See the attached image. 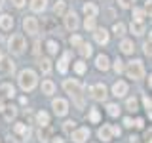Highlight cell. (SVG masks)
Wrapping results in <instances>:
<instances>
[{"instance_id":"cell-26","label":"cell","mask_w":152,"mask_h":143,"mask_svg":"<svg viewBox=\"0 0 152 143\" xmlns=\"http://www.w3.org/2000/svg\"><path fill=\"white\" fill-rule=\"evenodd\" d=\"M51 137H53V133H51V128H50V126L40 128V130H38V139H40L42 143H48Z\"/></svg>"},{"instance_id":"cell-34","label":"cell","mask_w":152,"mask_h":143,"mask_svg":"<svg viewBox=\"0 0 152 143\" xmlns=\"http://www.w3.org/2000/svg\"><path fill=\"white\" fill-rule=\"evenodd\" d=\"M74 73L76 74H84L86 73V69H88V65H86V61L84 59H78V61H74Z\"/></svg>"},{"instance_id":"cell-54","label":"cell","mask_w":152,"mask_h":143,"mask_svg":"<svg viewBox=\"0 0 152 143\" xmlns=\"http://www.w3.org/2000/svg\"><path fill=\"white\" fill-rule=\"evenodd\" d=\"M4 59V54H2V52H0V61H2Z\"/></svg>"},{"instance_id":"cell-32","label":"cell","mask_w":152,"mask_h":143,"mask_svg":"<svg viewBox=\"0 0 152 143\" xmlns=\"http://www.w3.org/2000/svg\"><path fill=\"white\" fill-rule=\"evenodd\" d=\"M40 71L44 74L51 73V59H50V57H42V59H40Z\"/></svg>"},{"instance_id":"cell-47","label":"cell","mask_w":152,"mask_h":143,"mask_svg":"<svg viewBox=\"0 0 152 143\" xmlns=\"http://www.w3.org/2000/svg\"><path fill=\"white\" fill-rule=\"evenodd\" d=\"M150 137H152V132H150V128H148V130H145V143H152Z\"/></svg>"},{"instance_id":"cell-17","label":"cell","mask_w":152,"mask_h":143,"mask_svg":"<svg viewBox=\"0 0 152 143\" xmlns=\"http://www.w3.org/2000/svg\"><path fill=\"white\" fill-rule=\"evenodd\" d=\"M13 15H10V13H2L0 15V29L2 31H12L13 29Z\"/></svg>"},{"instance_id":"cell-20","label":"cell","mask_w":152,"mask_h":143,"mask_svg":"<svg viewBox=\"0 0 152 143\" xmlns=\"http://www.w3.org/2000/svg\"><path fill=\"white\" fill-rule=\"evenodd\" d=\"M0 92H2L4 97H8V99H13V97H15V88H13V84H10V82L0 84Z\"/></svg>"},{"instance_id":"cell-16","label":"cell","mask_w":152,"mask_h":143,"mask_svg":"<svg viewBox=\"0 0 152 143\" xmlns=\"http://www.w3.org/2000/svg\"><path fill=\"white\" fill-rule=\"evenodd\" d=\"M97 136H99V139H101L103 143H108L112 139V132H110V124H103L101 128L97 130Z\"/></svg>"},{"instance_id":"cell-28","label":"cell","mask_w":152,"mask_h":143,"mask_svg":"<svg viewBox=\"0 0 152 143\" xmlns=\"http://www.w3.org/2000/svg\"><path fill=\"white\" fill-rule=\"evenodd\" d=\"M120 113H122V109L118 103H107V114L108 116L116 118V116H120Z\"/></svg>"},{"instance_id":"cell-25","label":"cell","mask_w":152,"mask_h":143,"mask_svg":"<svg viewBox=\"0 0 152 143\" xmlns=\"http://www.w3.org/2000/svg\"><path fill=\"white\" fill-rule=\"evenodd\" d=\"M36 124H38L40 128L50 126V114H48L46 111H38V113H36Z\"/></svg>"},{"instance_id":"cell-24","label":"cell","mask_w":152,"mask_h":143,"mask_svg":"<svg viewBox=\"0 0 152 143\" xmlns=\"http://www.w3.org/2000/svg\"><path fill=\"white\" fill-rule=\"evenodd\" d=\"M13 132L19 133V136H23L25 139H27L28 136H31V130L27 128V124H25V122H15V124H13Z\"/></svg>"},{"instance_id":"cell-53","label":"cell","mask_w":152,"mask_h":143,"mask_svg":"<svg viewBox=\"0 0 152 143\" xmlns=\"http://www.w3.org/2000/svg\"><path fill=\"white\" fill-rule=\"evenodd\" d=\"M2 6H4V0H0V10H2Z\"/></svg>"},{"instance_id":"cell-12","label":"cell","mask_w":152,"mask_h":143,"mask_svg":"<svg viewBox=\"0 0 152 143\" xmlns=\"http://www.w3.org/2000/svg\"><path fill=\"white\" fill-rule=\"evenodd\" d=\"M95 67H97L99 71H108L110 69V59H108V55L107 54H99L97 57H95Z\"/></svg>"},{"instance_id":"cell-29","label":"cell","mask_w":152,"mask_h":143,"mask_svg":"<svg viewBox=\"0 0 152 143\" xmlns=\"http://www.w3.org/2000/svg\"><path fill=\"white\" fill-rule=\"evenodd\" d=\"M112 32H114V35H116V36L124 38V35H126V32H127V27L124 25L122 21H118V23H114V25H112Z\"/></svg>"},{"instance_id":"cell-18","label":"cell","mask_w":152,"mask_h":143,"mask_svg":"<svg viewBox=\"0 0 152 143\" xmlns=\"http://www.w3.org/2000/svg\"><path fill=\"white\" fill-rule=\"evenodd\" d=\"M82 12L86 13V17H97L99 6H97V4H93V2H86L84 6H82Z\"/></svg>"},{"instance_id":"cell-27","label":"cell","mask_w":152,"mask_h":143,"mask_svg":"<svg viewBox=\"0 0 152 143\" xmlns=\"http://www.w3.org/2000/svg\"><path fill=\"white\" fill-rule=\"evenodd\" d=\"M53 13L57 17H61V15L66 13V2H65V0H57V2L53 4Z\"/></svg>"},{"instance_id":"cell-33","label":"cell","mask_w":152,"mask_h":143,"mask_svg":"<svg viewBox=\"0 0 152 143\" xmlns=\"http://www.w3.org/2000/svg\"><path fill=\"white\" fill-rule=\"evenodd\" d=\"M88 118H89V122H91V124H99V122H101V113H99V109L91 107V109H89Z\"/></svg>"},{"instance_id":"cell-2","label":"cell","mask_w":152,"mask_h":143,"mask_svg":"<svg viewBox=\"0 0 152 143\" xmlns=\"http://www.w3.org/2000/svg\"><path fill=\"white\" fill-rule=\"evenodd\" d=\"M17 82H19V88L23 92H32L38 86V74L32 69H23L17 74Z\"/></svg>"},{"instance_id":"cell-19","label":"cell","mask_w":152,"mask_h":143,"mask_svg":"<svg viewBox=\"0 0 152 143\" xmlns=\"http://www.w3.org/2000/svg\"><path fill=\"white\" fill-rule=\"evenodd\" d=\"M40 90H42V94H44V95H53L55 94V82H53V80H50V78L42 80Z\"/></svg>"},{"instance_id":"cell-44","label":"cell","mask_w":152,"mask_h":143,"mask_svg":"<svg viewBox=\"0 0 152 143\" xmlns=\"http://www.w3.org/2000/svg\"><path fill=\"white\" fill-rule=\"evenodd\" d=\"M142 50H145V55L150 57V54H152V50H150V35H148V40H146L145 46H142Z\"/></svg>"},{"instance_id":"cell-10","label":"cell","mask_w":152,"mask_h":143,"mask_svg":"<svg viewBox=\"0 0 152 143\" xmlns=\"http://www.w3.org/2000/svg\"><path fill=\"white\" fill-rule=\"evenodd\" d=\"M93 38H95V42H97V44L104 46V44H108V40H110V35H108V31H107V29L97 27V29L93 31Z\"/></svg>"},{"instance_id":"cell-11","label":"cell","mask_w":152,"mask_h":143,"mask_svg":"<svg viewBox=\"0 0 152 143\" xmlns=\"http://www.w3.org/2000/svg\"><path fill=\"white\" fill-rule=\"evenodd\" d=\"M127 90H129V86H127L126 80H116L112 84V95L114 97H124L127 94Z\"/></svg>"},{"instance_id":"cell-38","label":"cell","mask_w":152,"mask_h":143,"mask_svg":"<svg viewBox=\"0 0 152 143\" xmlns=\"http://www.w3.org/2000/svg\"><path fill=\"white\" fill-rule=\"evenodd\" d=\"M69 42H70V46H72V48H80V46L84 44V38L80 36V35H72Z\"/></svg>"},{"instance_id":"cell-37","label":"cell","mask_w":152,"mask_h":143,"mask_svg":"<svg viewBox=\"0 0 152 143\" xmlns=\"http://www.w3.org/2000/svg\"><path fill=\"white\" fill-rule=\"evenodd\" d=\"M84 29H86V31H89V32H93L95 29H97V21H95V17H86Z\"/></svg>"},{"instance_id":"cell-7","label":"cell","mask_w":152,"mask_h":143,"mask_svg":"<svg viewBox=\"0 0 152 143\" xmlns=\"http://www.w3.org/2000/svg\"><path fill=\"white\" fill-rule=\"evenodd\" d=\"M40 25H38V19L32 17V15H25L23 17V31L27 32V35H36Z\"/></svg>"},{"instance_id":"cell-8","label":"cell","mask_w":152,"mask_h":143,"mask_svg":"<svg viewBox=\"0 0 152 143\" xmlns=\"http://www.w3.org/2000/svg\"><path fill=\"white\" fill-rule=\"evenodd\" d=\"M89 128H86V126H82V128H76V130L70 133V139H72V143H86L89 139Z\"/></svg>"},{"instance_id":"cell-4","label":"cell","mask_w":152,"mask_h":143,"mask_svg":"<svg viewBox=\"0 0 152 143\" xmlns=\"http://www.w3.org/2000/svg\"><path fill=\"white\" fill-rule=\"evenodd\" d=\"M8 48H10V52H12V54L21 55L23 52H25V48H27L25 36H23V35H19V32L12 35V36H10V40H8Z\"/></svg>"},{"instance_id":"cell-52","label":"cell","mask_w":152,"mask_h":143,"mask_svg":"<svg viewBox=\"0 0 152 143\" xmlns=\"http://www.w3.org/2000/svg\"><path fill=\"white\" fill-rule=\"evenodd\" d=\"M4 107H6V103H4V99H2V97H0V113H2V111H4Z\"/></svg>"},{"instance_id":"cell-40","label":"cell","mask_w":152,"mask_h":143,"mask_svg":"<svg viewBox=\"0 0 152 143\" xmlns=\"http://www.w3.org/2000/svg\"><path fill=\"white\" fill-rule=\"evenodd\" d=\"M141 99H142V107H145V111L148 113V118H150V107H152V101H150V97H148V95L145 94V95H142Z\"/></svg>"},{"instance_id":"cell-3","label":"cell","mask_w":152,"mask_h":143,"mask_svg":"<svg viewBox=\"0 0 152 143\" xmlns=\"http://www.w3.org/2000/svg\"><path fill=\"white\" fill-rule=\"evenodd\" d=\"M124 71H126L127 78H131V80H141V78H145V73H146L142 59H131Z\"/></svg>"},{"instance_id":"cell-14","label":"cell","mask_w":152,"mask_h":143,"mask_svg":"<svg viewBox=\"0 0 152 143\" xmlns=\"http://www.w3.org/2000/svg\"><path fill=\"white\" fill-rule=\"evenodd\" d=\"M118 48H120V52H122V54H126V55H131L133 52H135V44H133L131 38H122Z\"/></svg>"},{"instance_id":"cell-15","label":"cell","mask_w":152,"mask_h":143,"mask_svg":"<svg viewBox=\"0 0 152 143\" xmlns=\"http://www.w3.org/2000/svg\"><path fill=\"white\" fill-rule=\"evenodd\" d=\"M15 71V63L12 59H2L0 61V76H6V74H12Z\"/></svg>"},{"instance_id":"cell-50","label":"cell","mask_w":152,"mask_h":143,"mask_svg":"<svg viewBox=\"0 0 152 143\" xmlns=\"http://www.w3.org/2000/svg\"><path fill=\"white\" fill-rule=\"evenodd\" d=\"M51 143H65V141H63L61 136H53V137H51Z\"/></svg>"},{"instance_id":"cell-46","label":"cell","mask_w":152,"mask_h":143,"mask_svg":"<svg viewBox=\"0 0 152 143\" xmlns=\"http://www.w3.org/2000/svg\"><path fill=\"white\" fill-rule=\"evenodd\" d=\"M12 4H13L15 8H23V6L27 4V0H12Z\"/></svg>"},{"instance_id":"cell-39","label":"cell","mask_w":152,"mask_h":143,"mask_svg":"<svg viewBox=\"0 0 152 143\" xmlns=\"http://www.w3.org/2000/svg\"><path fill=\"white\" fill-rule=\"evenodd\" d=\"M63 130H65L66 133H72V132L76 130V122H74V120H66V122H63Z\"/></svg>"},{"instance_id":"cell-13","label":"cell","mask_w":152,"mask_h":143,"mask_svg":"<svg viewBox=\"0 0 152 143\" xmlns=\"http://www.w3.org/2000/svg\"><path fill=\"white\" fill-rule=\"evenodd\" d=\"M70 52H65L63 55H61V59L57 61V71H59L61 74H65L66 71H69V63H70Z\"/></svg>"},{"instance_id":"cell-23","label":"cell","mask_w":152,"mask_h":143,"mask_svg":"<svg viewBox=\"0 0 152 143\" xmlns=\"http://www.w3.org/2000/svg\"><path fill=\"white\" fill-rule=\"evenodd\" d=\"M2 113H4V118H6V122H12L13 118L17 116V107H15V105H6Z\"/></svg>"},{"instance_id":"cell-31","label":"cell","mask_w":152,"mask_h":143,"mask_svg":"<svg viewBox=\"0 0 152 143\" xmlns=\"http://www.w3.org/2000/svg\"><path fill=\"white\" fill-rule=\"evenodd\" d=\"M131 32H133V35H135V36H141V35H145V23H135V21H131Z\"/></svg>"},{"instance_id":"cell-43","label":"cell","mask_w":152,"mask_h":143,"mask_svg":"<svg viewBox=\"0 0 152 143\" xmlns=\"http://www.w3.org/2000/svg\"><path fill=\"white\" fill-rule=\"evenodd\" d=\"M145 13H146V17H150V12H152V0H146L145 2Z\"/></svg>"},{"instance_id":"cell-36","label":"cell","mask_w":152,"mask_h":143,"mask_svg":"<svg viewBox=\"0 0 152 143\" xmlns=\"http://www.w3.org/2000/svg\"><path fill=\"white\" fill-rule=\"evenodd\" d=\"M110 67H112V69H114V73H116V74H120V73H124V69H126V67H124V61L120 59V57H116V59H114L112 63H110Z\"/></svg>"},{"instance_id":"cell-22","label":"cell","mask_w":152,"mask_h":143,"mask_svg":"<svg viewBox=\"0 0 152 143\" xmlns=\"http://www.w3.org/2000/svg\"><path fill=\"white\" fill-rule=\"evenodd\" d=\"M131 15H133V21H135V23H145V19H146L145 10H142V8H137V6L131 8Z\"/></svg>"},{"instance_id":"cell-48","label":"cell","mask_w":152,"mask_h":143,"mask_svg":"<svg viewBox=\"0 0 152 143\" xmlns=\"http://www.w3.org/2000/svg\"><path fill=\"white\" fill-rule=\"evenodd\" d=\"M124 126H126V128H133V120H131L129 116H126V118H124Z\"/></svg>"},{"instance_id":"cell-1","label":"cell","mask_w":152,"mask_h":143,"mask_svg":"<svg viewBox=\"0 0 152 143\" xmlns=\"http://www.w3.org/2000/svg\"><path fill=\"white\" fill-rule=\"evenodd\" d=\"M63 88L65 92L74 99L76 107H84V99H82V92H84V84L76 78H66L63 82Z\"/></svg>"},{"instance_id":"cell-6","label":"cell","mask_w":152,"mask_h":143,"mask_svg":"<svg viewBox=\"0 0 152 143\" xmlns=\"http://www.w3.org/2000/svg\"><path fill=\"white\" fill-rule=\"evenodd\" d=\"M51 109H53V113L57 116H65V114L69 113V101H66L65 97H55L53 101H51Z\"/></svg>"},{"instance_id":"cell-51","label":"cell","mask_w":152,"mask_h":143,"mask_svg":"<svg viewBox=\"0 0 152 143\" xmlns=\"http://www.w3.org/2000/svg\"><path fill=\"white\" fill-rule=\"evenodd\" d=\"M32 52H34V54H38V52H40V42H36V44H34V50H32Z\"/></svg>"},{"instance_id":"cell-5","label":"cell","mask_w":152,"mask_h":143,"mask_svg":"<svg viewBox=\"0 0 152 143\" xmlns=\"http://www.w3.org/2000/svg\"><path fill=\"white\" fill-rule=\"evenodd\" d=\"M89 95H91V99H95V101H107L108 90H107V86H104V84L97 82V84H93L91 88H89Z\"/></svg>"},{"instance_id":"cell-21","label":"cell","mask_w":152,"mask_h":143,"mask_svg":"<svg viewBox=\"0 0 152 143\" xmlns=\"http://www.w3.org/2000/svg\"><path fill=\"white\" fill-rule=\"evenodd\" d=\"M28 6H31V10L34 13H42L48 8V0H31V4H28Z\"/></svg>"},{"instance_id":"cell-35","label":"cell","mask_w":152,"mask_h":143,"mask_svg":"<svg viewBox=\"0 0 152 143\" xmlns=\"http://www.w3.org/2000/svg\"><path fill=\"white\" fill-rule=\"evenodd\" d=\"M46 48H48V54L55 55L57 52H59V42H57V40H48L46 42Z\"/></svg>"},{"instance_id":"cell-30","label":"cell","mask_w":152,"mask_h":143,"mask_svg":"<svg viewBox=\"0 0 152 143\" xmlns=\"http://www.w3.org/2000/svg\"><path fill=\"white\" fill-rule=\"evenodd\" d=\"M126 109H127L129 113H137V111H139V99H137V97H127Z\"/></svg>"},{"instance_id":"cell-9","label":"cell","mask_w":152,"mask_h":143,"mask_svg":"<svg viewBox=\"0 0 152 143\" xmlns=\"http://www.w3.org/2000/svg\"><path fill=\"white\" fill-rule=\"evenodd\" d=\"M63 19H65V27L69 29V31H76V29L80 27V21H78L76 12H66Z\"/></svg>"},{"instance_id":"cell-55","label":"cell","mask_w":152,"mask_h":143,"mask_svg":"<svg viewBox=\"0 0 152 143\" xmlns=\"http://www.w3.org/2000/svg\"><path fill=\"white\" fill-rule=\"evenodd\" d=\"M0 141H2V139H0Z\"/></svg>"},{"instance_id":"cell-41","label":"cell","mask_w":152,"mask_h":143,"mask_svg":"<svg viewBox=\"0 0 152 143\" xmlns=\"http://www.w3.org/2000/svg\"><path fill=\"white\" fill-rule=\"evenodd\" d=\"M80 52H82L84 57H89L93 54V48H91V44H82V46H80Z\"/></svg>"},{"instance_id":"cell-45","label":"cell","mask_w":152,"mask_h":143,"mask_svg":"<svg viewBox=\"0 0 152 143\" xmlns=\"http://www.w3.org/2000/svg\"><path fill=\"white\" fill-rule=\"evenodd\" d=\"M133 126H135L137 130H142V128H145V118H135V122H133Z\"/></svg>"},{"instance_id":"cell-49","label":"cell","mask_w":152,"mask_h":143,"mask_svg":"<svg viewBox=\"0 0 152 143\" xmlns=\"http://www.w3.org/2000/svg\"><path fill=\"white\" fill-rule=\"evenodd\" d=\"M110 132H112V136H118V137H120V133H122V130L118 126H110Z\"/></svg>"},{"instance_id":"cell-42","label":"cell","mask_w":152,"mask_h":143,"mask_svg":"<svg viewBox=\"0 0 152 143\" xmlns=\"http://www.w3.org/2000/svg\"><path fill=\"white\" fill-rule=\"evenodd\" d=\"M116 2L122 10H129V8H133V2H135V0H116Z\"/></svg>"}]
</instances>
